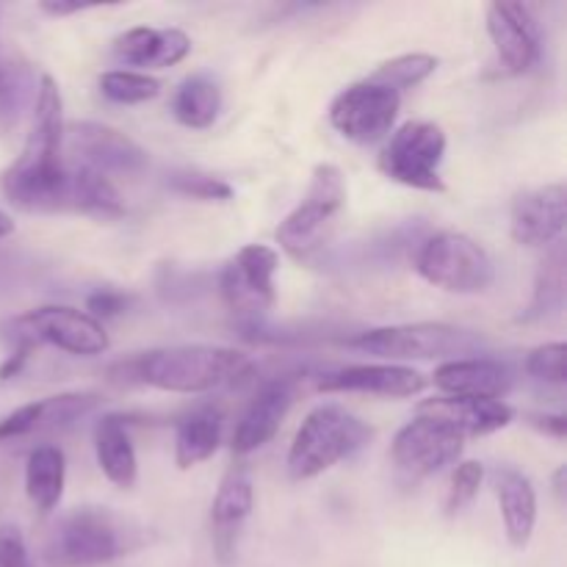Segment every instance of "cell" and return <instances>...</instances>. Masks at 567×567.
<instances>
[{
  "label": "cell",
  "instance_id": "1",
  "mask_svg": "<svg viewBox=\"0 0 567 567\" xmlns=\"http://www.w3.org/2000/svg\"><path fill=\"white\" fill-rule=\"evenodd\" d=\"M61 109L59 83L42 75L28 142L0 181L9 203L28 214H72V166L64 158Z\"/></svg>",
  "mask_w": 567,
  "mask_h": 567
},
{
  "label": "cell",
  "instance_id": "2",
  "mask_svg": "<svg viewBox=\"0 0 567 567\" xmlns=\"http://www.w3.org/2000/svg\"><path fill=\"white\" fill-rule=\"evenodd\" d=\"M255 374V363L247 352L210 343H181L161 347L122 360L111 369L116 382L147 385L166 393H214L247 382Z\"/></svg>",
  "mask_w": 567,
  "mask_h": 567
},
{
  "label": "cell",
  "instance_id": "3",
  "mask_svg": "<svg viewBox=\"0 0 567 567\" xmlns=\"http://www.w3.org/2000/svg\"><path fill=\"white\" fill-rule=\"evenodd\" d=\"M371 426L343 404L324 402L305 415L288 449V474L293 482L316 480L341 460L358 454L371 441Z\"/></svg>",
  "mask_w": 567,
  "mask_h": 567
},
{
  "label": "cell",
  "instance_id": "4",
  "mask_svg": "<svg viewBox=\"0 0 567 567\" xmlns=\"http://www.w3.org/2000/svg\"><path fill=\"white\" fill-rule=\"evenodd\" d=\"M349 347L363 354H374L382 360H463L480 358L487 341L480 332L463 327L443 324V321H419V324H393L360 332L349 341Z\"/></svg>",
  "mask_w": 567,
  "mask_h": 567
},
{
  "label": "cell",
  "instance_id": "5",
  "mask_svg": "<svg viewBox=\"0 0 567 567\" xmlns=\"http://www.w3.org/2000/svg\"><path fill=\"white\" fill-rule=\"evenodd\" d=\"M133 532L105 507L72 509L59 520L44 543L48 567H97L114 563L131 548Z\"/></svg>",
  "mask_w": 567,
  "mask_h": 567
},
{
  "label": "cell",
  "instance_id": "6",
  "mask_svg": "<svg viewBox=\"0 0 567 567\" xmlns=\"http://www.w3.org/2000/svg\"><path fill=\"white\" fill-rule=\"evenodd\" d=\"M347 177L336 164H319L297 208L280 221L275 238L293 260H310L330 238L336 219L347 208Z\"/></svg>",
  "mask_w": 567,
  "mask_h": 567
},
{
  "label": "cell",
  "instance_id": "7",
  "mask_svg": "<svg viewBox=\"0 0 567 567\" xmlns=\"http://www.w3.org/2000/svg\"><path fill=\"white\" fill-rule=\"evenodd\" d=\"M3 338L14 349L31 354L37 347H55L66 354L94 358L109 349V332L86 310L70 305H44L6 321Z\"/></svg>",
  "mask_w": 567,
  "mask_h": 567
},
{
  "label": "cell",
  "instance_id": "8",
  "mask_svg": "<svg viewBox=\"0 0 567 567\" xmlns=\"http://www.w3.org/2000/svg\"><path fill=\"white\" fill-rule=\"evenodd\" d=\"M415 271L430 286L460 293V297L487 291L496 277V266H493L487 249L465 233L454 230H443L426 238L415 258Z\"/></svg>",
  "mask_w": 567,
  "mask_h": 567
},
{
  "label": "cell",
  "instance_id": "9",
  "mask_svg": "<svg viewBox=\"0 0 567 567\" xmlns=\"http://www.w3.org/2000/svg\"><path fill=\"white\" fill-rule=\"evenodd\" d=\"M443 158H446L443 127L435 122L413 120L391 133L380 153V169L399 186L441 194L446 192L441 177Z\"/></svg>",
  "mask_w": 567,
  "mask_h": 567
},
{
  "label": "cell",
  "instance_id": "10",
  "mask_svg": "<svg viewBox=\"0 0 567 567\" xmlns=\"http://www.w3.org/2000/svg\"><path fill=\"white\" fill-rule=\"evenodd\" d=\"M402 94L371 78L343 89L330 105V125L354 144H377L391 136Z\"/></svg>",
  "mask_w": 567,
  "mask_h": 567
},
{
  "label": "cell",
  "instance_id": "11",
  "mask_svg": "<svg viewBox=\"0 0 567 567\" xmlns=\"http://www.w3.org/2000/svg\"><path fill=\"white\" fill-rule=\"evenodd\" d=\"M277 269L280 255L266 244H247L238 249L219 277V293L227 310L249 319L269 313L277 302Z\"/></svg>",
  "mask_w": 567,
  "mask_h": 567
},
{
  "label": "cell",
  "instance_id": "12",
  "mask_svg": "<svg viewBox=\"0 0 567 567\" xmlns=\"http://www.w3.org/2000/svg\"><path fill=\"white\" fill-rule=\"evenodd\" d=\"M465 437L430 415H415L393 437V465L408 480H426L463 457Z\"/></svg>",
  "mask_w": 567,
  "mask_h": 567
},
{
  "label": "cell",
  "instance_id": "13",
  "mask_svg": "<svg viewBox=\"0 0 567 567\" xmlns=\"http://www.w3.org/2000/svg\"><path fill=\"white\" fill-rule=\"evenodd\" d=\"M64 150L70 164L86 166L100 175H136L147 166V153L122 131L100 122H72L64 125Z\"/></svg>",
  "mask_w": 567,
  "mask_h": 567
},
{
  "label": "cell",
  "instance_id": "14",
  "mask_svg": "<svg viewBox=\"0 0 567 567\" xmlns=\"http://www.w3.org/2000/svg\"><path fill=\"white\" fill-rule=\"evenodd\" d=\"M487 37L507 75H526L540 59V25L526 3L498 0L487 6Z\"/></svg>",
  "mask_w": 567,
  "mask_h": 567
},
{
  "label": "cell",
  "instance_id": "15",
  "mask_svg": "<svg viewBox=\"0 0 567 567\" xmlns=\"http://www.w3.org/2000/svg\"><path fill=\"white\" fill-rule=\"evenodd\" d=\"M567 221L565 183L526 188L509 208V236L520 247H548L557 244Z\"/></svg>",
  "mask_w": 567,
  "mask_h": 567
},
{
  "label": "cell",
  "instance_id": "16",
  "mask_svg": "<svg viewBox=\"0 0 567 567\" xmlns=\"http://www.w3.org/2000/svg\"><path fill=\"white\" fill-rule=\"evenodd\" d=\"M255 491L249 471L244 465H233L221 480L219 493L210 504V543L219 565H233L238 557V543H241L244 526L252 515Z\"/></svg>",
  "mask_w": 567,
  "mask_h": 567
},
{
  "label": "cell",
  "instance_id": "17",
  "mask_svg": "<svg viewBox=\"0 0 567 567\" xmlns=\"http://www.w3.org/2000/svg\"><path fill=\"white\" fill-rule=\"evenodd\" d=\"M426 388V377L419 369L402 363H360L343 365L319 380L324 393H369L382 399L419 396Z\"/></svg>",
  "mask_w": 567,
  "mask_h": 567
},
{
  "label": "cell",
  "instance_id": "18",
  "mask_svg": "<svg viewBox=\"0 0 567 567\" xmlns=\"http://www.w3.org/2000/svg\"><path fill=\"white\" fill-rule=\"evenodd\" d=\"M293 396H297V385L288 377H275V380L264 382L238 419L236 432H233V454L244 457V454L264 449L286 421Z\"/></svg>",
  "mask_w": 567,
  "mask_h": 567
},
{
  "label": "cell",
  "instance_id": "19",
  "mask_svg": "<svg viewBox=\"0 0 567 567\" xmlns=\"http://www.w3.org/2000/svg\"><path fill=\"white\" fill-rule=\"evenodd\" d=\"M97 393H59V396L39 399V402H28L17 408L14 413L6 415L0 421V443L22 441L28 435H39V432L64 430L72 421L83 419L97 408Z\"/></svg>",
  "mask_w": 567,
  "mask_h": 567
},
{
  "label": "cell",
  "instance_id": "20",
  "mask_svg": "<svg viewBox=\"0 0 567 567\" xmlns=\"http://www.w3.org/2000/svg\"><path fill=\"white\" fill-rule=\"evenodd\" d=\"M419 415H430V419L443 421V424L452 426L457 435H463L468 441V437H485L509 426L515 419V410L504 399L437 396L421 402Z\"/></svg>",
  "mask_w": 567,
  "mask_h": 567
},
{
  "label": "cell",
  "instance_id": "21",
  "mask_svg": "<svg viewBox=\"0 0 567 567\" xmlns=\"http://www.w3.org/2000/svg\"><path fill=\"white\" fill-rule=\"evenodd\" d=\"M513 369L496 358H463L441 363L435 371V385L443 396L504 399L513 391Z\"/></svg>",
  "mask_w": 567,
  "mask_h": 567
},
{
  "label": "cell",
  "instance_id": "22",
  "mask_svg": "<svg viewBox=\"0 0 567 567\" xmlns=\"http://www.w3.org/2000/svg\"><path fill=\"white\" fill-rule=\"evenodd\" d=\"M491 482L498 498V509H502L509 546L526 548L537 526V493L529 476L520 474L518 468H509V465H498V468H493Z\"/></svg>",
  "mask_w": 567,
  "mask_h": 567
},
{
  "label": "cell",
  "instance_id": "23",
  "mask_svg": "<svg viewBox=\"0 0 567 567\" xmlns=\"http://www.w3.org/2000/svg\"><path fill=\"white\" fill-rule=\"evenodd\" d=\"M192 53V37L181 28L138 25L114 39V55L127 66H175Z\"/></svg>",
  "mask_w": 567,
  "mask_h": 567
},
{
  "label": "cell",
  "instance_id": "24",
  "mask_svg": "<svg viewBox=\"0 0 567 567\" xmlns=\"http://www.w3.org/2000/svg\"><path fill=\"white\" fill-rule=\"evenodd\" d=\"M94 454H97L100 471H103V476L111 485L122 487V491L136 485V449H133L131 432H127L122 415L109 413L97 421V426H94Z\"/></svg>",
  "mask_w": 567,
  "mask_h": 567
},
{
  "label": "cell",
  "instance_id": "25",
  "mask_svg": "<svg viewBox=\"0 0 567 567\" xmlns=\"http://www.w3.org/2000/svg\"><path fill=\"white\" fill-rule=\"evenodd\" d=\"M221 410L214 404L192 410L175 430V463L181 471L194 468L216 454L221 443Z\"/></svg>",
  "mask_w": 567,
  "mask_h": 567
},
{
  "label": "cell",
  "instance_id": "26",
  "mask_svg": "<svg viewBox=\"0 0 567 567\" xmlns=\"http://www.w3.org/2000/svg\"><path fill=\"white\" fill-rule=\"evenodd\" d=\"M66 460L59 446H37L28 454L25 493L39 513H53L64 496Z\"/></svg>",
  "mask_w": 567,
  "mask_h": 567
},
{
  "label": "cell",
  "instance_id": "27",
  "mask_svg": "<svg viewBox=\"0 0 567 567\" xmlns=\"http://www.w3.org/2000/svg\"><path fill=\"white\" fill-rule=\"evenodd\" d=\"M221 89L210 75H192L177 86L172 97V114L183 127L205 131L219 120Z\"/></svg>",
  "mask_w": 567,
  "mask_h": 567
},
{
  "label": "cell",
  "instance_id": "28",
  "mask_svg": "<svg viewBox=\"0 0 567 567\" xmlns=\"http://www.w3.org/2000/svg\"><path fill=\"white\" fill-rule=\"evenodd\" d=\"M100 92L109 97L111 103L120 105H138L147 100L158 97L161 81L158 78L147 75V72L136 70H111L100 75Z\"/></svg>",
  "mask_w": 567,
  "mask_h": 567
},
{
  "label": "cell",
  "instance_id": "29",
  "mask_svg": "<svg viewBox=\"0 0 567 567\" xmlns=\"http://www.w3.org/2000/svg\"><path fill=\"white\" fill-rule=\"evenodd\" d=\"M437 70V59L430 53H404L396 59L385 61L374 70L371 81L382 83V86L393 89V92L402 94L404 89H413L419 83H424L432 72Z\"/></svg>",
  "mask_w": 567,
  "mask_h": 567
},
{
  "label": "cell",
  "instance_id": "30",
  "mask_svg": "<svg viewBox=\"0 0 567 567\" xmlns=\"http://www.w3.org/2000/svg\"><path fill=\"white\" fill-rule=\"evenodd\" d=\"M565 260L563 249H554L551 258L543 260L540 275H537L535 282V297H532L529 310L524 313L526 321L543 319V316L554 313V310L563 308L565 302Z\"/></svg>",
  "mask_w": 567,
  "mask_h": 567
},
{
  "label": "cell",
  "instance_id": "31",
  "mask_svg": "<svg viewBox=\"0 0 567 567\" xmlns=\"http://www.w3.org/2000/svg\"><path fill=\"white\" fill-rule=\"evenodd\" d=\"M169 188L183 194V197L205 199V203H227V199H233L230 183L199 169H175L169 175Z\"/></svg>",
  "mask_w": 567,
  "mask_h": 567
},
{
  "label": "cell",
  "instance_id": "32",
  "mask_svg": "<svg viewBox=\"0 0 567 567\" xmlns=\"http://www.w3.org/2000/svg\"><path fill=\"white\" fill-rule=\"evenodd\" d=\"M482 482H485V468L476 460H465L454 468L452 474V487H449L446 496V513L460 515L463 509H468L474 504V498L480 496Z\"/></svg>",
  "mask_w": 567,
  "mask_h": 567
},
{
  "label": "cell",
  "instance_id": "33",
  "mask_svg": "<svg viewBox=\"0 0 567 567\" xmlns=\"http://www.w3.org/2000/svg\"><path fill=\"white\" fill-rule=\"evenodd\" d=\"M567 347L563 341L557 343H543V347H535L529 354H526V371H529L535 380L548 382V385H565L567 380Z\"/></svg>",
  "mask_w": 567,
  "mask_h": 567
},
{
  "label": "cell",
  "instance_id": "34",
  "mask_svg": "<svg viewBox=\"0 0 567 567\" xmlns=\"http://www.w3.org/2000/svg\"><path fill=\"white\" fill-rule=\"evenodd\" d=\"M25 75L20 72V66L9 64V61H0V131L17 122L22 103H25Z\"/></svg>",
  "mask_w": 567,
  "mask_h": 567
},
{
  "label": "cell",
  "instance_id": "35",
  "mask_svg": "<svg viewBox=\"0 0 567 567\" xmlns=\"http://www.w3.org/2000/svg\"><path fill=\"white\" fill-rule=\"evenodd\" d=\"M127 310V297L111 288H100V291L89 293L86 297V313L103 324V319H116Z\"/></svg>",
  "mask_w": 567,
  "mask_h": 567
},
{
  "label": "cell",
  "instance_id": "36",
  "mask_svg": "<svg viewBox=\"0 0 567 567\" xmlns=\"http://www.w3.org/2000/svg\"><path fill=\"white\" fill-rule=\"evenodd\" d=\"M0 567H31L25 537L17 526H0Z\"/></svg>",
  "mask_w": 567,
  "mask_h": 567
},
{
  "label": "cell",
  "instance_id": "37",
  "mask_svg": "<svg viewBox=\"0 0 567 567\" xmlns=\"http://www.w3.org/2000/svg\"><path fill=\"white\" fill-rule=\"evenodd\" d=\"M529 424L535 426V430H540L543 435L557 437V441H565V432H567V421H565V415L535 413V415H529Z\"/></svg>",
  "mask_w": 567,
  "mask_h": 567
},
{
  "label": "cell",
  "instance_id": "38",
  "mask_svg": "<svg viewBox=\"0 0 567 567\" xmlns=\"http://www.w3.org/2000/svg\"><path fill=\"white\" fill-rule=\"evenodd\" d=\"M83 9H86V6H83V3H53V0L42 3V11H48V14H53V17L78 14V11H83Z\"/></svg>",
  "mask_w": 567,
  "mask_h": 567
},
{
  "label": "cell",
  "instance_id": "39",
  "mask_svg": "<svg viewBox=\"0 0 567 567\" xmlns=\"http://www.w3.org/2000/svg\"><path fill=\"white\" fill-rule=\"evenodd\" d=\"M554 493H557L559 504L565 502V465H559L557 474H554Z\"/></svg>",
  "mask_w": 567,
  "mask_h": 567
},
{
  "label": "cell",
  "instance_id": "40",
  "mask_svg": "<svg viewBox=\"0 0 567 567\" xmlns=\"http://www.w3.org/2000/svg\"><path fill=\"white\" fill-rule=\"evenodd\" d=\"M11 233H14V219L0 208V238H9Z\"/></svg>",
  "mask_w": 567,
  "mask_h": 567
},
{
  "label": "cell",
  "instance_id": "41",
  "mask_svg": "<svg viewBox=\"0 0 567 567\" xmlns=\"http://www.w3.org/2000/svg\"><path fill=\"white\" fill-rule=\"evenodd\" d=\"M0 61H3V59H0Z\"/></svg>",
  "mask_w": 567,
  "mask_h": 567
}]
</instances>
